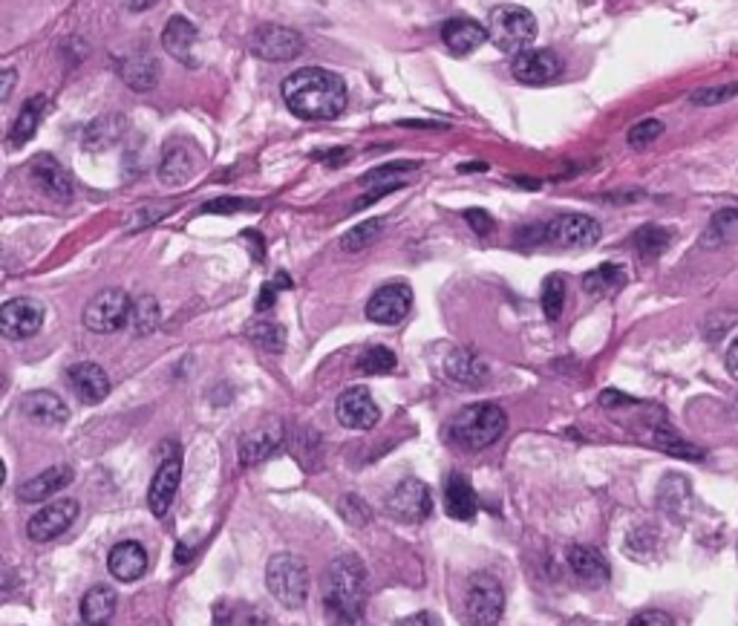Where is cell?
<instances>
[{
	"label": "cell",
	"instance_id": "obj_19",
	"mask_svg": "<svg viewBox=\"0 0 738 626\" xmlns=\"http://www.w3.org/2000/svg\"><path fill=\"white\" fill-rule=\"evenodd\" d=\"M416 170H418L416 162H393V165H381V168L364 174L361 185H367V188H376V191L355 202V209H364L367 202H376L378 197H384V193H390L393 188H402V185H407V177H409V174H416Z\"/></svg>",
	"mask_w": 738,
	"mask_h": 626
},
{
	"label": "cell",
	"instance_id": "obj_49",
	"mask_svg": "<svg viewBox=\"0 0 738 626\" xmlns=\"http://www.w3.org/2000/svg\"><path fill=\"white\" fill-rule=\"evenodd\" d=\"M15 90V67H3V87H0V102H9Z\"/></svg>",
	"mask_w": 738,
	"mask_h": 626
},
{
	"label": "cell",
	"instance_id": "obj_9",
	"mask_svg": "<svg viewBox=\"0 0 738 626\" xmlns=\"http://www.w3.org/2000/svg\"><path fill=\"white\" fill-rule=\"evenodd\" d=\"M251 56L263 58V61H291L303 52V38L295 33V29H286V26H260L254 29V35L249 38Z\"/></svg>",
	"mask_w": 738,
	"mask_h": 626
},
{
	"label": "cell",
	"instance_id": "obj_39",
	"mask_svg": "<svg viewBox=\"0 0 738 626\" xmlns=\"http://www.w3.org/2000/svg\"><path fill=\"white\" fill-rule=\"evenodd\" d=\"M384 220L381 217H372L367 220V223L355 225V228H349V232L344 234V240H341V246H344V251H364L369 246V243H376L378 237H381V232H384Z\"/></svg>",
	"mask_w": 738,
	"mask_h": 626
},
{
	"label": "cell",
	"instance_id": "obj_35",
	"mask_svg": "<svg viewBox=\"0 0 738 626\" xmlns=\"http://www.w3.org/2000/svg\"><path fill=\"white\" fill-rule=\"evenodd\" d=\"M44 113H47V98L35 96L29 98L24 105V110L17 113L15 125L9 130V137H12V145H24L29 139L35 137V130H38L40 119H44Z\"/></svg>",
	"mask_w": 738,
	"mask_h": 626
},
{
	"label": "cell",
	"instance_id": "obj_14",
	"mask_svg": "<svg viewBox=\"0 0 738 626\" xmlns=\"http://www.w3.org/2000/svg\"><path fill=\"white\" fill-rule=\"evenodd\" d=\"M511 73L522 84L539 87V84H551L554 79H560L562 73V58L554 49H525L520 56H514Z\"/></svg>",
	"mask_w": 738,
	"mask_h": 626
},
{
	"label": "cell",
	"instance_id": "obj_43",
	"mask_svg": "<svg viewBox=\"0 0 738 626\" xmlns=\"http://www.w3.org/2000/svg\"><path fill=\"white\" fill-rule=\"evenodd\" d=\"M658 137H664V121L643 119V121H638L632 130H629V145L646 147V145H652V142H658Z\"/></svg>",
	"mask_w": 738,
	"mask_h": 626
},
{
	"label": "cell",
	"instance_id": "obj_52",
	"mask_svg": "<svg viewBox=\"0 0 738 626\" xmlns=\"http://www.w3.org/2000/svg\"><path fill=\"white\" fill-rule=\"evenodd\" d=\"M727 367H730L733 376H738V338L730 344V350H727Z\"/></svg>",
	"mask_w": 738,
	"mask_h": 626
},
{
	"label": "cell",
	"instance_id": "obj_5",
	"mask_svg": "<svg viewBox=\"0 0 738 626\" xmlns=\"http://www.w3.org/2000/svg\"><path fill=\"white\" fill-rule=\"evenodd\" d=\"M488 40L508 56H520L537 40V17L525 7H499L490 12Z\"/></svg>",
	"mask_w": 738,
	"mask_h": 626
},
{
	"label": "cell",
	"instance_id": "obj_10",
	"mask_svg": "<svg viewBox=\"0 0 738 626\" xmlns=\"http://www.w3.org/2000/svg\"><path fill=\"white\" fill-rule=\"evenodd\" d=\"M44 306L33 297H12L0 309V332L9 338V341H24V338H33L35 332L44 327Z\"/></svg>",
	"mask_w": 738,
	"mask_h": 626
},
{
	"label": "cell",
	"instance_id": "obj_3",
	"mask_svg": "<svg viewBox=\"0 0 738 626\" xmlns=\"http://www.w3.org/2000/svg\"><path fill=\"white\" fill-rule=\"evenodd\" d=\"M508 427V416L505 410L499 408V404H471L462 413L453 416L448 427L450 442L459 445V448L465 450H485L488 445H493L499 436L505 434Z\"/></svg>",
	"mask_w": 738,
	"mask_h": 626
},
{
	"label": "cell",
	"instance_id": "obj_18",
	"mask_svg": "<svg viewBox=\"0 0 738 626\" xmlns=\"http://www.w3.org/2000/svg\"><path fill=\"white\" fill-rule=\"evenodd\" d=\"M179 480H182V465H179L177 457L165 459L156 471L151 482V491H147V503H151V511L156 517L168 515V508L174 506V497H177Z\"/></svg>",
	"mask_w": 738,
	"mask_h": 626
},
{
	"label": "cell",
	"instance_id": "obj_6",
	"mask_svg": "<svg viewBox=\"0 0 738 626\" xmlns=\"http://www.w3.org/2000/svg\"><path fill=\"white\" fill-rule=\"evenodd\" d=\"M600 223L588 214H560L548 225L531 228V243H551L562 249H588L600 240Z\"/></svg>",
	"mask_w": 738,
	"mask_h": 626
},
{
	"label": "cell",
	"instance_id": "obj_7",
	"mask_svg": "<svg viewBox=\"0 0 738 626\" xmlns=\"http://www.w3.org/2000/svg\"><path fill=\"white\" fill-rule=\"evenodd\" d=\"M505 610V592L493 575H474L465 587V621L471 626H497Z\"/></svg>",
	"mask_w": 738,
	"mask_h": 626
},
{
	"label": "cell",
	"instance_id": "obj_2",
	"mask_svg": "<svg viewBox=\"0 0 738 626\" xmlns=\"http://www.w3.org/2000/svg\"><path fill=\"white\" fill-rule=\"evenodd\" d=\"M323 603L337 626H361L367 610V569L358 554H341L326 571Z\"/></svg>",
	"mask_w": 738,
	"mask_h": 626
},
{
	"label": "cell",
	"instance_id": "obj_36",
	"mask_svg": "<svg viewBox=\"0 0 738 626\" xmlns=\"http://www.w3.org/2000/svg\"><path fill=\"white\" fill-rule=\"evenodd\" d=\"M669 243H672V234L660 228V225H643V228L634 232V249H638L643 260L660 258L669 249Z\"/></svg>",
	"mask_w": 738,
	"mask_h": 626
},
{
	"label": "cell",
	"instance_id": "obj_40",
	"mask_svg": "<svg viewBox=\"0 0 738 626\" xmlns=\"http://www.w3.org/2000/svg\"><path fill=\"white\" fill-rule=\"evenodd\" d=\"M539 304H543V312H546L548 321H557L562 315V306H566V281L560 274H551L543 283V295H539Z\"/></svg>",
	"mask_w": 738,
	"mask_h": 626
},
{
	"label": "cell",
	"instance_id": "obj_51",
	"mask_svg": "<svg viewBox=\"0 0 738 626\" xmlns=\"http://www.w3.org/2000/svg\"><path fill=\"white\" fill-rule=\"evenodd\" d=\"M398 626H439V621H436L430 612H418V615H409V618L398 621Z\"/></svg>",
	"mask_w": 738,
	"mask_h": 626
},
{
	"label": "cell",
	"instance_id": "obj_23",
	"mask_svg": "<svg viewBox=\"0 0 738 626\" xmlns=\"http://www.w3.org/2000/svg\"><path fill=\"white\" fill-rule=\"evenodd\" d=\"M107 569H110L112 578L121 580V583L139 580L147 571L145 546H139V543H133V540L119 543V546L110 552V557H107Z\"/></svg>",
	"mask_w": 738,
	"mask_h": 626
},
{
	"label": "cell",
	"instance_id": "obj_15",
	"mask_svg": "<svg viewBox=\"0 0 738 626\" xmlns=\"http://www.w3.org/2000/svg\"><path fill=\"white\" fill-rule=\"evenodd\" d=\"M335 416L337 422L349 430H369V427L378 425L381 418V410L372 402L367 387H349L344 393L337 395L335 402Z\"/></svg>",
	"mask_w": 738,
	"mask_h": 626
},
{
	"label": "cell",
	"instance_id": "obj_48",
	"mask_svg": "<svg viewBox=\"0 0 738 626\" xmlns=\"http://www.w3.org/2000/svg\"><path fill=\"white\" fill-rule=\"evenodd\" d=\"M349 156H353V151H349V147H335V151L318 153V160H321L323 165H330V168H335V165H344Z\"/></svg>",
	"mask_w": 738,
	"mask_h": 626
},
{
	"label": "cell",
	"instance_id": "obj_22",
	"mask_svg": "<svg viewBox=\"0 0 738 626\" xmlns=\"http://www.w3.org/2000/svg\"><path fill=\"white\" fill-rule=\"evenodd\" d=\"M569 566L574 571V578L580 583H586V587H603V583H609L611 569L606 557H603L597 548L592 546H574L569 552Z\"/></svg>",
	"mask_w": 738,
	"mask_h": 626
},
{
	"label": "cell",
	"instance_id": "obj_11",
	"mask_svg": "<svg viewBox=\"0 0 738 626\" xmlns=\"http://www.w3.org/2000/svg\"><path fill=\"white\" fill-rule=\"evenodd\" d=\"M386 508L395 520L402 522H421L430 517L433 511V497L427 491L425 482L418 480H404L395 485V491L386 499Z\"/></svg>",
	"mask_w": 738,
	"mask_h": 626
},
{
	"label": "cell",
	"instance_id": "obj_16",
	"mask_svg": "<svg viewBox=\"0 0 738 626\" xmlns=\"http://www.w3.org/2000/svg\"><path fill=\"white\" fill-rule=\"evenodd\" d=\"M29 174H33V182L38 185L40 191L47 193L49 200L56 202L73 200V179H70V174H67L64 168H61V162H58L56 156H49V153L35 156Z\"/></svg>",
	"mask_w": 738,
	"mask_h": 626
},
{
	"label": "cell",
	"instance_id": "obj_26",
	"mask_svg": "<svg viewBox=\"0 0 738 626\" xmlns=\"http://www.w3.org/2000/svg\"><path fill=\"white\" fill-rule=\"evenodd\" d=\"M444 373H448L450 381H456L462 387H481L490 376L488 364L471 350H453L444 362Z\"/></svg>",
	"mask_w": 738,
	"mask_h": 626
},
{
	"label": "cell",
	"instance_id": "obj_37",
	"mask_svg": "<svg viewBox=\"0 0 738 626\" xmlns=\"http://www.w3.org/2000/svg\"><path fill=\"white\" fill-rule=\"evenodd\" d=\"M249 341L254 346H260L263 353H283L286 350V330H283L281 323L272 321H258L251 323L249 330H246Z\"/></svg>",
	"mask_w": 738,
	"mask_h": 626
},
{
	"label": "cell",
	"instance_id": "obj_1",
	"mask_svg": "<svg viewBox=\"0 0 738 626\" xmlns=\"http://www.w3.org/2000/svg\"><path fill=\"white\" fill-rule=\"evenodd\" d=\"M283 102L306 121H332L346 110V81L323 67H303L283 81Z\"/></svg>",
	"mask_w": 738,
	"mask_h": 626
},
{
	"label": "cell",
	"instance_id": "obj_45",
	"mask_svg": "<svg viewBox=\"0 0 738 626\" xmlns=\"http://www.w3.org/2000/svg\"><path fill=\"white\" fill-rule=\"evenodd\" d=\"M246 209H258L254 202L249 200H214L205 205V214H234V211H246Z\"/></svg>",
	"mask_w": 738,
	"mask_h": 626
},
{
	"label": "cell",
	"instance_id": "obj_47",
	"mask_svg": "<svg viewBox=\"0 0 738 626\" xmlns=\"http://www.w3.org/2000/svg\"><path fill=\"white\" fill-rule=\"evenodd\" d=\"M465 220H467V225H471V228H474L476 234H490V232H493V217H490L488 211L471 209V211H465Z\"/></svg>",
	"mask_w": 738,
	"mask_h": 626
},
{
	"label": "cell",
	"instance_id": "obj_25",
	"mask_svg": "<svg viewBox=\"0 0 738 626\" xmlns=\"http://www.w3.org/2000/svg\"><path fill=\"white\" fill-rule=\"evenodd\" d=\"M75 480V471L70 465H52L47 468L44 474L33 476L29 482L21 485L17 491V497L24 499V503H44L47 497L58 494V491H64L70 482Z\"/></svg>",
	"mask_w": 738,
	"mask_h": 626
},
{
	"label": "cell",
	"instance_id": "obj_50",
	"mask_svg": "<svg viewBox=\"0 0 738 626\" xmlns=\"http://www.w3.org/2000/svg\"><path fill=\"white\" fill-rule=\"evenodd\" d=\"M274 295H277V281L265 283L263 292H260V300H258L260 312H265V309H272V306H274Z\"/></svg>",
	"mask_w": 738,
	"mask_h": 626
},
{
	"label": "cell",
	"instance_id": "obj_8",
	"mask_svg": "<svg viewBox=\"0 0 738 626\" xmlns=\"http://www.w3.org/2000/svg\"><path fill=\"white\" fill-rule=\"evenodd\" d=\"M130 312H133V300L128 297V292L121 290H105L98 292L87 306H84V315L81 321L90 332H98V335H110V332L121 330L130 323Z\"/></svg>",
	"mask_w": 738,
	"mask_h": 626
},
{
	"label": "cell",
	"instance_id": "obj_32",
	"mask_svg": "<svg viewBox=\"0 0 738 626\" xmlns=\"http://www.w3.org/2000/svg\"><path fill=\"white\" fill-rule=\"evenodd\" d=\"M736 237H738V209H724L710 220L704 237H701V246H704V249H722V246L733 243Z\"/></svg>",
	"mask_w": 738,
	"mask_h": 626
},
{
	"label": "cell",
	"instance_id": "obj_31",
	"mask_svg": "<svg viewBox=\"0 0 738 626\" xmlns=\"http://www.w3.org/2000/svg\"><path fill=\"white\" fill-rule=\"evenodd\" d=\"M116 612V592L110 587H93L81 598V618L87 626H105Z\"/></svg>",
	"mask_w": 738,
	"mask_h": 626
},
{
	"label": "cell",
	"instance_id": "obj_4",
	"mask_svg": "<svg viewBox=\"0 0 738 626\" xmlns=\"http://www.w3.org/2000/svg\"><path fill=\"white\" fill-rule=\"evenodd\" d=\"M265 587L286 610H300L309 598V569L295 554H274L265 566Z\"/></svg>",
	"mask_w": 738,
	"mask_h": 626
},
{
	"label": "cell",
	"instance_id": "obj_24",
	"mask_svg": "<svg viewBox=\"0 0 738 626\" xmlns=\"http://www.w3.org/2000/svg\"><path fill=\"white\" fill-rule=\"evenodd\" d=\"M193 44H197V26L182 15H174L162 33V47L168 56H174L177 61L188 67H197V58H193Z\"/></svg>",
	"mask_w": 738,
	"mask_h": 626
},
{
	"label": "cell",
	"instance_id": "obj_12",
	"mask_svg": "<svg viewBox=\"0 0 738 626\" xmlns=\"http://www.w3.org/2000/svg\"><path fill=\"white\" fill-rule=\"evenodd\" d=\"M409 309H413V290L407 283H386L369 297L367 318L384 323V327H393V323H402L407 318Z\"/></svg>",
	"mask_w": 738,
	"mask_h": 626
},
{
	"label": "cell",
	"instance_id": "obj_41",
	"mask_svg": "<svg viewBox=\"0 0 738 626\" xmlns=\"http://www.w3.org/2000/svg\"><path fill=\"white\" fill-rule=\"evenodd\" d=\"M398 358H395L393 350H386V346H369L367 353L361 355V362H358V369L367 373V376H384V373H393Z\"/></svg>",
	"mask_w": 738,
	"mask_h": 626
},
{
	"label": "cell",
	"instance_id": "obj_33",
	"mask_svg": "<svg viewBox=\"0 0 738 626\" xmlns=\"http://www.w3.org/2000/svg\"><path fill=\"white\" fill-rule=\"evenodd\" d=\"M119 73L124 84L136 90V93H147L159 81V67H156L153 58H128V61H121Z\"/></svg>",
	"mask_w": 738,
	"mask_h": 626
},
{
	"label": "cell",
	"instance_id": "obj_34",
	"mask_svg": "<svg viewBox=\"0 0 738 626\" xmlns=\"http://www.w3.org/2000/svg\"><path fill=\"white\" fill-rule=\"evenodd\" d=\"M623 283H627V269H623V265L603 263L583 277V290L594 297H603L611 295V292H618Z\"/></svg>",
	"mask_w": 738,
	"mask_h": 626
},
{
	"label": "cell",
	"instance_id": "obj_17",
	"mask_svg": "<svg viewBox=\"0 0 738 626\" xmlns=\"http://www.w3.org/2000/svg\"><path fill=\"white\" fill-rule=\"evenodd\" d=\"M67 378H70V387L75 390L84 404H98L105 402L107 393H110V378L98 364L93 362H79L67 369Z\"/></svg>",
	"mask_w": 738,
	"mask_h": 626
},
{
	"label": "cell",
	"instance_id": "obj_29",
	"mask_svg": "<svg viewBox=\"0 0 738 626\" xmlns=\"http://www.w3.org/2000/svg\"><path fill=\"white\" fill-rule=\"evenodd\" d=\"M128 130V121L119 113H107V116H98L96 121H90L84 137H81V145L84 151H107L110 145H116L121 139V133Z\"/></svg>",
	"mask_w": 738,
	"mask_h": 626
},
{
	"label": "cell",
	"instance_id": "obj_46",
	"mask_svg": "<svg viewBox=\"0 0 738 626\" xmlns=\"http://www.w3.org/2000/svg\"><path fill=\"white\" fill-rule=\"evenodd\" d=\"M629 626H675V621L660 610H646L638 612V615L629 621Z\"/></svg>",
	"mask_w": 738,
	"mask_h": 626
},
{
	"label": "cell",
	"instance_id": "obj_27",
	"mask_svg": "<svg viewBox=\"0 0 738 626\" xmlns=\"http://www.w3.org/2000/svg\"><path fill=\"white\" fill-rule=\"evenodd\" d=\"M26 418H33L38 425H64L70 418V408H67L56 393H47V390H33V393L24 395L21 402Z\"/></svg>",
	"mask_w": 738,
	"mask_h": 626
},
{
	"label": "cell",
	"instance_id": "obj_38",
	"mask_svg": "<svg viewBox=\"0 0 738 626\" xmlns=\"http://www.w3.org/2000/svg\"><path fill=\"white\" fill-rule=\"evenodd\" d=\"M162 321V309L153 295H142L133 300V312H130V327L136 335H151Z\"/></svg>",
	"mask_w": 738,
	"mask_h": 626
},
{
	"label": "cell",
	"instance_id": "obj_21",
	"mask_svg": "<svg viewBox=\"0 0 738 626\" xmlns=\"http://www.w3.org/2000/svg\"><path fill=\"white\" fill-rule=\"evenodd\" d=\"M283 442V425L281 422H265L258 430L242 436L240 442V459L242 465H258L263 459H269L274 450L281 448Z\"/></svg>",
	"mask_w": 738,
	"mask_h": 626
},
{
	"label": "cell",
	"instance_id": "obj_30",
	"mask_svg": "<svg viewBox=\"0 0 738 626\" xmlns=\"http://www.w3.org/2000/svg\"><path fill=\"white\" fill-rule=\"evenodd\" d=\"M191 174H193L191 153L184 151L182 142H170V145L165 147V153H162L159 179L174 188V185H182L184 179H191Z\"/></svg>",
	"mask_w": 738,
	"mask_h": 626
},
{
	"label": "cell",
	"instance_id": "obj_42",
	"mask_svg": "<svg viewBox=\"0 0 738 626\" xmlns=\"http://www.w3.org/2000/svg\"><path fill=\"white\" fill-rule=\"evenodd\" d=\"M738 96V84H718V87H701L690 96V102L695 107H715L727 105L730 98Z\"/></svg>",
	"mask_w": 738,
	"mask_h": 626
},
{
	"label": "cell",
	"instance_id": "obj_28",
	"mask_svg": "<svg viewBox=\"0 0 738 626\" xmlns=\"http://www.w3.org/2000/svg\"><path fill=\"white\" fill-rule=\"evenodd\" d=\"M444 511L453 520H474L479 511V499H476L474 485L467 482V476L450 474L448 485H444Z\"/></svg>",
	"mask_w": 738,
	"mask_h": 626
},
{
	"label": "cell",
	"instance_id": "obj_13",
	"mask_svg": "<svg viewBox=\"0 0 738 626\" xmlns=\"http://www.w3.org/2000/svg\"><path fill=\"white\" fill-rule=\"evenodd\" d=\"M79 517V503L75 499H58V503H49L47 508H40L33 520L26 522V538L33 543H49L56 540L58 534H64L70 525Z\"/></svg>",
	"mask_w": 738,
	"mask_h": 626
},
{
	"label": "cell",
	"instance_id": "obj_44",
	"mask_svg": "<svg viewBox=\"0 0 738 626\" xmlns=\"http://www.w3.org/2000/svg\"><path fill=\"white\" fill-rule=\"evenodd\" d=\"M655 442H658V448H664L666 453H672V457L704 459V453H701L699 448H692L690 442H683V439H678V436H675L672 430H658V434H655Z\"/></svg>",
	"mask_w": 738,
	"mask_h": 626
},
{
	"label": "cell",
	"instance_id": "obj_20",
	"mask_svg": "<svg viewBox=\"0 0 738 626\" xmlns=\"http://www.w3.org/2000/svg\"><path fill=\"white\" fill-rule=\"evenodd\" d=\"M488 38V29L474 21V17H450L448 24L442 26V40L444 47L453 52V56H467L474 52L476 47H481Z\"/></svg>",
	"mask_w": 738,
	"mask_h": 626
}]
</instances>
